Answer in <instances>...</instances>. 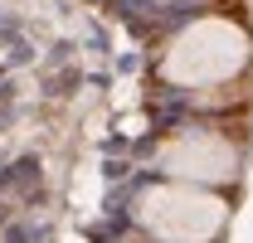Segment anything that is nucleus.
<instances>
[{
    "mask_svg": "<svg viewBox=\"0 0 253 243\" xmlns=\"http://www.w3.org/2000/svg\"><path fill=\"white\" fill-rule=\"evenodd\" d=\"M224 219V200H214L205 185L190 180H170V185H151L136 195V224L161 243H210L219 239Z\"/></svg>",
    "mask_w": 253,
    "mask_h": 243,
    "instance_id": "2",
    "label": "nucleus"
},
{
    "mask_svg": "<svg viewBox=\"0 0 253 243\" xmlns=\"http://www.w3.org/2000/svg\"><path fill=\"white\" fill-rule=\"evenodd\" d=\"M239 141L224 136L214 126H185L175 136H166L156 146V165L161 175L170 180H190V185H219V180H234L239 175Z\"/></svg>",
    "mask_w": 253,
    "mask_h": 243,
    "instance_id": "3",
    "label": "nucleus"
},
{
    "mask_svg": "<svg viewBox=\"0 0 253 243\" xmlns=\"http://www.w3.org/2000/svg\"><path fill=\"white\" fill-rule=\"evenodd\" d=\"M249 54L253 39L244 30V20L205 15V20H190L185 30L170 34V44L156 59V73L175 88H219L249 68Z\"/></svg>",
    "mask_w": 253,
    "mask_h": 243,
    "instance_id": "1",
    "label": "nucleus"
}]
</instances>
